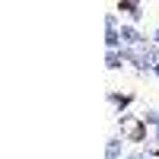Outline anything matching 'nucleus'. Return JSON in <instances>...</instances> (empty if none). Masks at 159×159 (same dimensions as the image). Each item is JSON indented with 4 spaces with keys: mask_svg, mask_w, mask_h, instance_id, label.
Returning a JSON list of instances; mask_svg holds the SVG:
<instances>
[{
    "mask_svg": "<svg viewBox=\"0 0 159 159\" xmlns=\"http://www.w3.org/2000/svg\"><path fill=\"white\" fill-rule=\"evenodd\" d=\"M156 42H159V29H156Z\"/></svg>",
    "mask_w": 159,
    "mask_h": 159,
    "instance_id": "f257e3e1",
    "label": "nucleus"
}]
</instances>
